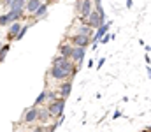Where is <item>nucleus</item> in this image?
Returning <instances> with one entry per match:
<instances>
[{"label":"nucleus","mask_w":151,"mask_h":132,"mask_svg":"<svg viewBox=\"0 0 151 132\" xmlns=\"http://www.w3.org/2000/svg\"><path fill=\"white\" fill-rule=\"evenodd\" d=\"M21 18H23V11H9V12H7V19H9V23L19 21Z\"/></svg>","instance_id":"nucleus-14"},{"label":"nucleus","mask_w":151,"mask_h":132,"mask_svg":"<svg viewBox=\"0 0 151 132\" xmlns=\"http://www.w3.org/2000/svg\"><path fill=\"white\" fill-rule=\"evenodd\" d=\"M9 49H11V46H9V44L2 46V49H0V60H2V62L5 60V55H7V51H9Z\"/></svg>","instance_id":"nucleus-19"},{"label":"nucleus","mask_w":151,"mask_h":132,"mask_svg":"<svg viewBox=\"0 0 151 132\" xmlns=\"http://www.w3.org/2000/svg\"><path fill=\"white\" fill-rule=\"evenodd\" d=\"M37 115H39V107L37 106H32V107L25 113V116H23L25 123H34V122H37Z\"/></svg>","instance_id":"nucleus-7"},{"label":"nucleus","mask_w":151,"mask_h":132,"mask_svg":"<svg viewBox=\"0 0 151 132\" xmlns=\"http://www.w3.org/2000/svg\"><path fill=\"white\" fill-rule=\"evenodd\" d=\"M109 27H111V21H107V23H102L99 28H95V37H93V49L97 48V43L102 39V35H106V34H107Z\"/></svg>","instance_id":"nucleus-5"},{"label":"nucleus","mask_w":151,"mask_h":132,"mask_svg":"<svg viewBox=\"0 0 151 132\" xmlns=\"http://www.w3.org/2000/svg\"><path fill=\"white\" fill-rule=\"evenodd\" d=\"M81 4H83V0H76V14H79V9H81Z\"/></svg>","instance_id":"nucleus-22"},{"label":"nucleus","mask_w":151,"mask_h":132,"mask_svg":"<svg viewBox=\"0 0 151 132\" xmlns=\"http://www.w3.org/2000/svg\"><path fill=\"white\" fill-rule=\"evenodd\" d=\"M91 11H93V0H83L77 18H79L81 21H84V23H86V18L90 16V12H91Z\"/></svg>","instance_id":"nucleus-3"},{"label":"nucleus","mask_w":151,"mask_h":132,"mask_svg":"<svg viewBox=\"0 0 151 132\" xmlns=\"http://www.w3.org/2000/svg\"><path fill=\"white\" fill-rule=\"evenodd\" d=\"M148 78L151 79V69H150V67H148Z\"/></svg>","instance_id":"nucleus-27"},{"label":"nucleus","mask_w":151,"mask_h":132,"mask_svg":"<svg viewBox=\"0 0 151 132\" xmlns=\"http://www.w3.org/2000/svg\"><path fill=\"white\" fill-rule=\"evenodd\" d=\"M28 28H30L28 25H23V27H21V30H19V34L16 35V39H14V41H21V39H23V35L28 32Z\"/></svg>","instance_id":"nucleus-18"},{"label":"nucleus","mask_w":151,"mask_h":132,"mask_svg":"<svg viewBox=\"0 0 151 132\" xmlns=\"http://www.w3.org/2000/svg\"><path fill=\"white\" fill-rule=\"evenodd\" d=\"M46 99H47V90H44V92H40V93H39V97L35 99L34 106H40V104H42V102H44Z\"/></svg>","instance_id":"nucleus-17"},{"label":"nucleus","mask_w":151,"mask_h":132,"mask_svg":"<svg viewBox=\"0 0 151 132\" xmlns=\"http://www.w3.org/2000/svg\"><path fill=\"white\" fill-rule=\"evenodd\" d=\"M72 49H74V46L70 43H63L58 46V51H60V55L62 56H65V58H69L70 60V55H72Z\"/></svg>","instance_id":"nucleus-11"},{"label":"nucleus","mask_w":151,"mask_h":132,"mask_svg":"<svg viewBox=\"0 0 151 132\" xmlns=\"http://www.w3.org/2000/svg\"><path fill=\"white\" fill-rule=\"evenodd\" d=\"M0 2H2V4H5V0H0Z\"/></svg>","instance_id":"nucleus-29"},{"label":"nucleus","mask_w":151,"mask_h":132,"mask_svg":"<svg viewBox=\"0 0 151 132\" xmlns=\"http://www.w3.org/2000/svg\"><path fill=\"white\" fill-rule=\"evenodd\" d=\"M42 2L40 0H27V5H25V11H28L30 14H34L37 11V7L40 5Z\"/></svg>","instance_id":"nucleus-13"},{"label":"nucleus","mask_w":151,"mask_h":132,"mask_svg":"<svg viewBox=\"0 0 151 132\" xmlns=\"http://www.w3.org/2000/svg\"><path fill=\"white\" fill-rule=\"evenodd\" d=\"M69 43L76 46V48H88L90 46V37L88 35H79V34H76L70 37V41Z\"/></svg>","instance_id":"nucleus-4"},{"label":"nucleus","mask_w":151,"mask_h":132,"mask_svg":"<svg viewBox=\"0 0 151 132\" xmlns=\"http://www.w3.org/2000/svg\"><path fill=\"white\" fill-rule=\"evenodd\" d=\"M119 116H121V111H114L113 118H119Z\"/></svg>","instance_id":"nucleus-26"},{"label":"nucleus","mask_w":151,"mask_h":132,"mask_svg":"<svg viewBox=\"0 0 151 132\" xmlns=\"http://www.w3.org/2000/svg\"><path fill=\"white\" fill-rule=\"evenodd\" d=\"M141 132H148V129H144V131H141Z\"/></svg>","instance_id":"nucleus-28"},{"label":"nucleus","mask_w":151,"mask_h":132,"mask_svg":"<svg viewBox=\"0 0 151 132\" xmlns=\"http://www.w3.org/2000/svg\"><path fill=\"white\" fill-rule=\"evenodd\" d=\"M5 5H9V11H25L27 0H5Z\"/></svg>","instance_id":"nucleus-8"},{"label":"nucleus","mask_w":151,"mask_h":132,"mask_svg":"<svg viewBox=\"0 0 151 132\" xmlns=\"http://www.w3.org/2000/svg\"><path fill=\"white\" fill-rule=\"evenodd\" d=\"M32 132H47V131H46V129H44V127L40 125V127H35V129H34Z\"/></svg>","instance_id":"nucleus-24"},{"label":"nucleus","mask_w":151,"mask_h":132,"mask_svg":"<svg viewBox=\"0 0 151 132\" xmlns=\"http://www.w3.org/2000/svg\"><path fill=\"white\" fill-rule=\"evenodd\" d=\"M106 63V58H100L99 60V63H97V69H102V65Z\"/></svg>","instance_id":"nucleus-23"},{"label":"nucleus","mask_w":151,"mask_h":132,"mask_svg":"<svg viewBox=\"0 0 151 132\" xmlns=\"http://www.w3.org/2000/svg\"><path fill=\"white\" fill-rule=\"evenodd\" d=\"M4 25H9V19H7V14H2V16H0V27H4Z\"/></svg>","instance_id":"nucleus-21"},{"label":"nucleus","mask_w":151,"mask_h":132,"mask_svg":"<svg viewBox=\"0 0 151 132\" xmlns=\"http://www.w3.org/2000/svg\"><path fill=\"white\" fill-rule=\"evenodd\" d=\"M113 39V35H109V34H106V35H102V39L99 41V43H102V44H107L109 41Z\"/></svg>","instance_id":"nucleus-20"},{"label":"nucleus","mask_w":151,"mask_h":132,"mask_svg":"<svg viewBox=\"0 0 151 132\" xmlns=\"http://www.w3.org/2000/svg\"><path fill=\"white\" fill-rule=\"evenodd\" d=\"M63 109H65V99L63 97H58L56 100L49 102V106H47V111H49L51 118H56V120L63 116Z\"/></svg>","instance_id":"nucleus-1"},{"label":"nucleus","mask_w":151,"mask_h":132,"mask_svg":"<svg viewBox=\"0 0 151 132\" xmlns=\"http://www.w3.org/2000/svg\"><path fill=\"white\" fill-rule=\"evenodd\" d=\"M51 118V115H49V111H47V107L46 109H39V115H37V120L40 123H46L47 120Z\"/></svg>","instance_id":"nucleus-16"},{"label":"nucleus","mask_w":151,"mask_h":132,"mask_svg":"<svg viewBox=\"0 0 151 132\" xmlns=\"http://www.w3.org/2000/svg\"><path fill=\"white\" fill-rule=\"evenodd\" d=\"M19 30H21V23H19V21L9 23V32H7V39H9V41L16 39V35L19 34Z\"/></svg>","instance_id":"nucleus-9"},{"label":"nucleus","mask_w":151,"mask_h":132,"mask_svg":"<svg viewBox=\"0 0 151 132\" xmlns=\"http://www.w3.org/2000/svg\"><path fill=\"white\" fill-rule=\"evenodd\" d=\"M84 55H86V48H76L72 49V55H70V60L74 62L76 65H81L83 60H84Z\"/></svg>","instance_id":"nucleus-6"},{"label":"nucleus","mask_w":151,"mask_h":132,"mask_svg":"<svg viewBox=\"0 0 151 132\" xmlns=\"http://www.w3.org/2000/svg\"><path fill=\"white\" fill-rule=\"evenodd\" d=\"M93 30H95V28H91L88 23L81 21V25L77 27V32H76V34H79V35H88V37H90V35L93 34Z\"/></svg>","instance_id":"nucleus-12"},{"label":"nucleus","mask_w":151,"mask_h":132,"mask_svg":"<svg viewBox=\"0 0 151 132\" xmlns=\"http://www.w3.org/2000/svg\"><path fill=\"white\" fill-rule=\"evenodd\" d=\"M132 5H134V0H127V7L132 9Z\"/></svg>","instance_id":"nucleus-25"},{"label":"nucleus","mask_w":151,"mask_h":132,"mask_svg":"<svg viewBox=\"0 0 151 132\" xmlns=\"http://www.w3.org/2000/svg\"><path fill=\"white\" fill-rule=\"evenodd\" d=\"M100 11H102V5H97V9H93V11L90 12V16L86 18V23H88L91 28H99L102 23H106V21L100 19Z\"/></svg>","instance_id":"nucleus-2"},{"label":"nucleus","mask_w":151,"mask_h":132,"mask_svg":"<svg viewBox=\"0 0 151 132\" xmlns=\"http://www.w3.org/2000/svg\"><path fill=\"white\" fill-rule=\"evenodd\" d=\"M2 46H4V44H2V43H0V49H2Z\"/></svg>","instance_id":"nucleus-30"},{"label":"nucleus","mask_w":151,"mask_h":132,"mask_svg":"<svg viewBox=\"0 0 151 132\" xmlns=\"http://www.w3.org/2000/svg\"><path fill=\"white\" fill-rule=\"evenodd\" d=\"M70 90H72V81H70V79H67V81H62V85H60V90H58V93H60V97L67 99V97L70 95Z\"/></svg>","instance_id":"nucleus-10"},{"label":"nucleus","mask_w":151,"mask_h":132,"mask_svg":"<svg viewBox=\"0 0 151 132\" xmlns=\"http://www.w3.org/2000/svg\"><path fill=\"white\" fill-rule=\"evenodd\" d=\"M46 12H47V4H40L37 11L34 12V16H35V19H40V18H46Z\"/></svg>","instance_id":"nucleus-15"},{"label":"nucleus","mask_w":151,"mask_h":132,"mask_svg":"<svg viewBox=\"0 0 151 132\" xmlns=\"http://www.w3.org/2000/svg\"><path fill=\"white\" fill-rule=\"evenodd\" d=\"M0 62H2V60H0Z\"/></svg>","instance_id":"nucleus-31"}]
</instances>
